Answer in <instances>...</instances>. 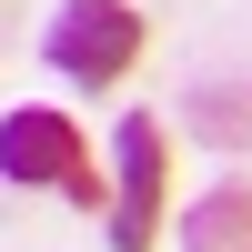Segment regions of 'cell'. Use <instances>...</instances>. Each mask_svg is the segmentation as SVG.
<instances>
[{"instance_id":"3957f363","label":"cell","mask_w":252,"mask_h":252,"mask_svg":"<svg viewBox=\"0 0 252 252\" xmlns=\"http://www.w3.org/2000/svg\"><path fill=\"white\" fill-rule=\"evenodd\" d=\"M161 192H172L161 121H121V141H111V252H152L161 242Z\"/></svg>"},{"instance_id":"6da1fadb","label":"cell","mask_w":252,"mask_h":252,"mask_svg":"<svg viewBox=\"0 0 252 252\" xmlns=\"http://www.w3.org/2000/svg\"><path fill=\"white\" fill-rule=\"evenodd\" d=\"M0 172L10 182H40V192H61L71 212H101V192L111 182L91 172V152H81V131L61 111H10L0 121Z\"/></svg>"},{"instance_id":"5b68a950","label":"cell","mask_w":252,"mask_h":252,"mask_svg":"<svg viewBox=\"0 0 252 252\" xmlns=\"http://www.w3.org/2000/svg\"><path fill=\"white\" fill-rule=\"evenodd\" d=\"M182 252H252V192H202L182 212Z\"/></svg>"},{"instance_id":"7a4b0ae2","label":"cell","mask_w":252,"mask_h":252,"mask_svg":"<svg viewBox=\"0 0 252 252\" xmlns=\"http://www.w3.org/2000/svg\"><path fill=\"white\" fill-rule=\"evenodd\" d=\"M131 61H141V10L131 0H71V10L51 20V71L81 81V91L121 81Z\"/></svg>"},{"instance_id":"277c9868","label":"cell","mask_w":252,"mask_h":252,"mask_svg":"<svg viewBox=\"0 0 252 252\" xmlns=\"http://www.w3.org/2000/svg\"><path fill=\"white\" fill-rule=\"evenodd\" d=\"M182 131L212 141V152H242L252 141V81H202V91L182 101Z\"/></svg>"}]
</instances>
